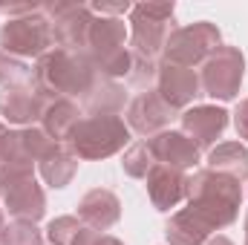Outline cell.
Returning a JSON list of instances; mask_svg holds the SVG:
<instances>
[{
	"label": "cell",
	"mask_w": 248,
	"mask_h": 245,
	"mask_svg": "<svg viewBox=\"0 0 248 245\" xmlns=\"http://www.w3.org/2000/svg\"><path fill=\"white\" fill-rule=\"evenodd\" d=\"M187 211L214 234L219 228H228L240 216V202H243V187L237 179L217 173V170H196L187 176L185 187Z\"/></svg>",
	"instance_id": "cell-1"
},
{
	"label": "cell",
	"mask_w": 248,
	"mask_h": 245,
	"mask_svg": "<svg viewBox=\"0 0 248 245\" xmlns=\"http://www.w3.org/2000/svg\"><path fill=\"white\" fill-rule=\"evenodd\" d=\"M95 69L81 52H66L52 46L44 58H38L32 69V87L41 98H72L81 95L93 87L95 81Z\"/></svg>",
	"instance_id": "cell-2"
},
{
	"label": "cell",
	"mask_w": 248,
	"mask_h": 245,
	"mask_svg": "<svg viewBox=\"0 0 248 245\" xmlns=\"http://www.w3.org/2000/svg\"><path fill=\"white\" fill-rule=\"evenodd\" d=\"M127 141H130V127L119 116H84L72 127L66 147L72 150L75 159L98 162L116 156Z\"/></svg>",
	"instance_id": "cell-3"
},
{
	"label": "cell",
	"mask_w": 248,
	"mask_h": 245,
	"mask_svg": "<svg viewBox=\"0 0 248 245\" xmlns=\"http://www.w3.org/2000/svg\"><path fill=\"white\" fill-rule=\"evenodd\" d=\"M173 3H139L130 9V52L136 58L153 61L165 52L168 35L173 32Z\"/></svg>",
	"instance_id": "cell-4"
},
{
	"label": "cell",
	"mask_w": 248,
	"mask_h": 245,
	"mask_svg": "<svg viewBox=\"0 0 248 245\" xmlns=\"http://www.w3.org/2000/svg\"><path fill=\"white\" fill-rule=\"evenodd\" d=\"M52 23L44 15V6L32 15L12 17L0 26V49L15 58H44L52 49Z\"/></svg>",
	"instance_id": "cell-5"
},
{
	"label": "cell",
	"mask_w": 248,
	"mask_h": 245,
	"mask_svg": "<svg viewBox=\"0 0 248 245\" xmlns=\"http://www.w3.org/2000/svg\"><path fill=\"white\" fill-rule=\"evenodd\" d=\"M222 46V35L219 29L211 23V20H196V23H187L179 26L168 35V44H165V61L176 63V66H196V63H205L217 49Z\"/></svg>",
	"instance_id": "cell-6"
},
{
	"label": "cell",
	"mask_w": 248,
	"mask_h": 245,
	"mask_svg": "<svg viewBox=\"0 0 248 245\" xmlns=\"http://www.w3.org/2000/svg\"><path fill=\"white\" fill-rule=\"evenodd\" d=\"M246 78V58L237 46H219L208 61L202 63V95L219 98V101H234L240 95Z\"/></svg>",
	"instance_id": "cell-7"
},
{
	"label": "cell",
	"mask_w": 248,
	"mask_h": 245,
	"mask_svg": "<svg viewBox=\"0 0 248 245\" xmlns=\"http://www.w3.org/2000/svg\"><path fill=\"white\" fill-rule=\"evenodd\" d=\"M44 15L52 23V38H55V46L58 49L84 52L87 32H90V23L95 17L87 3H66V0L44 3Z\"/></svg>",
	"instance_id": "cell-8"
},
{
	"label": "cell",
	"mask_w": 248,
	"mask_h": 245,
	"mask_svg": "<svg viewBox=\"0 0 248 245\" xmlns=\"http://www.w3.org/2000/svg\"><path fill=\"white\" fill-rule=\"evenodd\" d=\"M156 92L162 95V101L170 110L179 113L193 104V98L202 95V84H199V75L193 69L162 61L156 69Z\"/></svg>",
	"instance_id": "cell-9"
},
{
	"label": "cell",
	"mask_w": 248,
	"mask_h": 245,
	"mask_svg": "<svg viewBox=\"0 0 248 245\" xmlns=\"http://www.w3.org/2000/svg\"><path fill=\"white\" fill-rule=\"evenodd\" d=\"M0 196H3L6 211L20 222H38L46 214V193L35 182V176H20L12 182H3Z\"/></svg>",
	"instance_id": "cell-10"
},
{
	"label": "cell",
	"mask_w": 248,
	"mask_h": 245,
	"mask_svg": "<svg viewBox=\"0 0 248 245\" xmlns=\"http://www.w3.org/2000/svg\"><path fill=\"white\" fill-rule=\"evenodd\" d=\"M173 116H176V110H170L156 90H144L127 104V127H130V133H139L144 138L168 130Z\"/></svg>",
	"instance_id": "cell-11"
},
{
	"label": "cell",
	"mask_w": 248,
	"mask_h": 245,
	"mask_svg": "<svg viewBox=\"0 0 248 245\" xmlns=\"http://www.w3.org/2000/svg\"><path fill=\"white\" fill-rule=\"evenodd\" d=\"M147 147L156 159V165H168L173 170H190L199 162V147L193 138H187L179 130H162L147 138Z\"/></svg>",
	"instance_id": "cell-12"
},
{
	"label": "cell",
	"mask_w": 248,
	"mask_h": 245,
	"mask_svg": "<svg viewBox=\"0 0 248 245\" xmlns=\"http://www.w3.org/2000/svg\"><path fill=\"white\" fill-rule=\"evenodd\" d=\"M225 127H228V110H222L217 104L187 107L182 113V133L196 141V147H211L222 136Z\"/></svg>",
	"instance_id": "cell-13"
},
{
	"label": "cell",
	"mask_w": 248,
	"mask_h": 245,
	"mask_svg": "<svg viewBox=\"0 0 248 245\" xmlns=\"http://www.w3.org/2000/svg\"><path fill=\"white\" fill-rule=\"evenodd\" d=\"M78 219L93 231H107L122 219V202L107 187H93L78 202Z\"/></svg>",
	"instance_id": "cell-14"
},
{
	"label": "cell",
	"mask_w": 248,
	"mask_h": 245,
	"mask_svg": "<svg viewBox=\"0 0 248 245\" xmlns=\"http://www.w3.org/2000/svg\"><path fill=\"white\" fill-rule=\"evenodd\" d=\"M41 107H44V98L35 92L32 84H15L0 90V116L9 124L32 127V122H38L41 116Z\"/></svg>",
	"instance_id": "cell-15"
},
{
	"label": "cell",
	"mask_w": 248,
	"mask_h": 245,
	"mask_svg": "<svg viewBox=\"0 0 248 245\" xmlns=\"http://www.w3.org/2000/svg\"><path fill=\"white\" fill-rule=\"evenodd\" d=\"M144 179H147V196H150L153 208L162 214H168L170 208H176L185 199L187 176L182 170H173L168 165H153Z\"/></svg>",
	"instance_id": "cell-16"
},
{
	"label": "cell",
	"mask_w": 248,
	"mask_h": 245,
	"mask_svg": "<svg viewBox=\"0 0 248 245\" xmlns=\"http://www.w3.org/2000/svg\"><path fill=\"white\" fill-rule=\"evenodd\" d=\"M81 122V110L72 98H44L41 116H38V127L55 138V141H66L72 127Z\"/></svg>",
	"instance_id": "cell-17"
},
{
	"label": "cell",
	"mask_w": 248,
	"mask_h": 245,
	"mask_svg": "<svg viewBox=\"0 0 248 245\" xmlns=\"http://www.w3.org/2000/svg\"><path fill=\"white\" fill-rule=\"evenodd\" d=\"M127 104V92L122 84H116L113 78L95 75L93 87L84 92V107L90 110V116H116Z\"/></svg>",
	"instance_id": "cell-18"
},
{
	"label": "cell",
	"mask_w": 248,
	"mask_h": 245,
	"mask_svg": "<svg viewBox=\"0 0 248 245\" xmlns=\"http://www.w3.org/2000/svg\"><path fill=\"white\" fill-rule=\"evenodd\" d=\"M208 170L225 173L237 182L248 179V150L240 141H222L217 147H211L208 153Z\"/></svg>",
	"instance_id": "cell-19"
},
{
	"label": "cell",
	"mask_w": 248,
	"mask_h": 245,
	"mask_svg": "<svg viewBox=\"0 0 248 245\" xmlns=\"http://www.w3.org/2000/svg\"><path fill=\"white\" fill-rule=\"evenodd\" d=\"M165 237H168V245H202L208 237H214L187 208L176 211L168 225H165Z\"/></svg>",
	"instance_id": "cell-20"
},
{
	"label": "cell",
	"mask_w": 248,
	"mask_h": 245,
	"mask_svg": "<svg viewBox=\"0 0 248 245\" xmlns=\"http://www.w3.org/2000/svg\"><path fill=\"white\" fill-rule=\"evenodd\" d=\"M38 170H41L44 182L49 184V187H66V184L72 182L75 170H78V159L72 156V150H69V147L58 144L46 159H41V162H38Z\"/></svg>",
	"instance_id": "cell-21"
},
{
	"label": "cell",
	"mask_w": 248,
	"mask_h": 245,
	"mask_svg": "<svg viewBox=\"0 0 248 245\" xmlns=\"http://www.w3.org/2000/svg\"><path fill=\"white\" fill-rule=\"evenodd\" d=\"M46 237L52 245H93L98 231L87 228L78 216H55L46 225Z\"/></svg>",
	"instance_id": "cell-22"
},
{
	"label": "cell",
	"mask_w": 248,
	"mask_h": 245,
	"mask_svg": "<svg viewBox=\"0 0 248 245\" xmlns=\"http://www.w3.org/2000/svg\"><path fill=\"white\" fill-rule=\"evenodd\" d=\"M156 165V159H153V153H150V147H147V141H136V144H130L127 147V153H124L122 159V168L127 176H133V179H144L147 173H150V168Z\"/></svg>",
	"instance_id": "cell-23"
},
{
	"label": "cell",
	"mask_w": 248,
	"mask_h": 245,
	"mask_svg": "<svg viewBox=\"0 0 248 245\" xmlns=\"http://www.w3.org/2000/svg\"><path fill=\"white\" fill-rule=\"evenodd\" d=\"M20 141H23V150L32 156V162H41V159H46L61 141H55V138H49L41 127H20Z\"/></svg>",
	"instance_id": "cell-24"
},
{
	"label": "cell",
	"mask_w": 248,
	"mask_h": 245,
	"mask_svg": "<svg viewBox=\"0 0 248 245\" xmlns=\"http://www.w3.org/2000/svg\"><path fill=\"white\" fill-rule=\"evenodd\" d=\"M32 81V66L3 52L0 49V87H15V84H29Z\"/></svg>",
	"instance_id": "cell-25"
},
{
	"label": "cell",
	"mask_w": 248,
	"mask_h": 245,
	"mask_svg": "<svg viewBox=\"0 0 248 245\" xmlns=\"http://www.w3.org/2000/svg\"><path fill=\"white\" fill-rule=\"evenodd\" d=\"M0 245H41V231L35 228V222H9L6 231H3V240Z\"/></svg>",
	"instance_id": "cell-26"
},
{
	"label": "cell",
	"mask_w": 248,
	"mask_h": 245,
	"mask_svg": "<svg viewBox=\"0 0 248 245\" xmlns=\"http://www.w3.org/2000/svg\"><path fill=\"white\" fill-rule=\"evenodd\" d=\"M90 9H93V15H104V17H122L124 12H130L133 6H130L127 0H119V3H110V0H95V3H90Z\"/></svg>",
	"instance_id": "cell-27"
},
{
	"label": "cell",
	"mask_w": 248,
	"mask_h": 245,
	"mask_svg": "<svg viewBox=\"0 0 248 245\" xmlns=\"http://www.w3.org/2000/svg\"><path fill=\"white\" fill-rule=\"evenodd\" d=\"M234 127H237V136L248 141V98L240 101V107H237V113H234Z\"/></svg>",
	"instance_id": "cell-28"
},
{
	"label": "cell",
	"mask_w": 248,
	"mask_h": 245,
	"mask_svg": "<svg viewBox=\"0 0 248 245\" xmlns=\"http://www.w3.org/2000/svg\"><path fill=\"white\" fill-rule=\"evenodd\" d=\"M93 245H124V243L116 240V237H110V234H98V237L93 240Z\"/></svg>",
	"instance_id": "cell-29"
},
{
	"label": "cell",
	"mask_w": 248,
	"mask_h": 245,
	"mask_svg": "<svg viewBox=\"0 0 248 245\" xmlns=\"http://www.w3.org/2000/svg\"><path fill=\"white\" fill-rule=\"evenodd\" d=\"M202 245H234V243H231L228 237H222V234H214V237H208Z\"/></svg>",
	"instance_id": "cell-30"
},
{
	"label": "cell",
	"mask_w": 248,
	"mask_h": 245,
	"mask_svg": "<svg viewBox=\"0 0 248 245\" xmlns=\"http://www.w3.org/2000/svg\"><path fill=\"white\" fill-rule=\"evenodd\" d=\"M3 231H6V216H3V208H0V240H3Z\"/></svg>",
	"instance_id": "cell-31"
},
{
	"label": "cell",
	"mask_w": 248,
	"mask_h": 245,
	"mask_svg": "<svg viewBox=\"0 0 248 245\" xmlns=\"http://www.w3.org/2000/svg\"><path fill=\"white\" fill-rule=\"evenodd\" d=\"M6 133H9V130H6V124L0 122V141H3V138H6Z\"/></svg>",
	"instance_id": "cell-32"
},
{
	"label": "cell",
	"mask_w": 248,
	"mask_h": 245,
	"mask_svg": "<svg viewBox=\"0 0 248 245\" xmlns=\"http://www.w3.org/2000/svg\"><path fill=\"white\" fill-rule=\"evenodd\" d=\"M246 245H248V216H246Z\"/></svg>",
	"instance_id": "cell-33"
}]
</instances>
